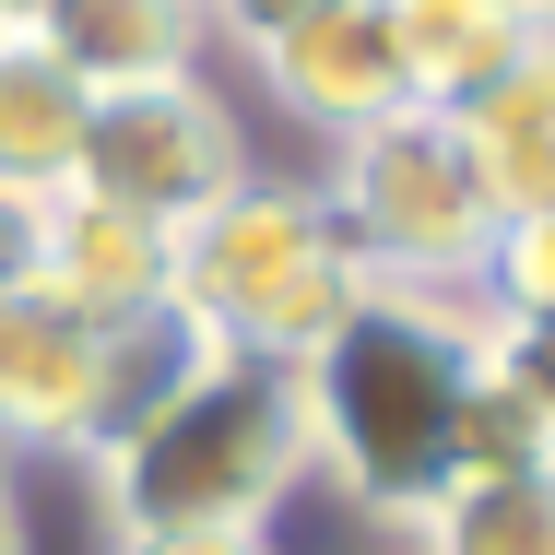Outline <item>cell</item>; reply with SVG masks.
<instances>
[{
	"mask_svg": "<svg viewBox=\"0 0 555 555\" xmlns=\"http://www.w3.org/2000/svg\"><path fill=\"white\" fill-rule=\"evenodd\" d=\"M118 555H272V532H118Z\"/></svg>",
	"mask_w": 555,
	"mask_h": 555,
	"instance_id": "18",
	"label": "cell"
},
{
	"mask_svg": "<svg viewBox=\"0 0 555 555\" xmlns=\"http://www.w3.org/2000/svg\"><path fill=\"white\" fill-rule=\"evenodd\" d=\"M24 36H36L60 72H83L95 95H130V83H178V72H202V48H214L202 0H48Z\"/></svg>",
	"mask_w": 555,
	"mask_h": 555,
	"instance_id": "9",
	"label": "cell"
},
{
	"mask_svg": "<svg viewBox=\"0 0 555 555\" xmlns=\"http://www.w3.org/2000/svg\"><path fill=\"white\" fill-rule=\"evenodd\" d=\"M0 48H12V24H0Z\"/></svg>",
	"mask_w": 555,
	"mask_h": 555,
	"instance_id": "22",
	"label": "cell"
},
{
	"mask_svg": "<svg viewBox=\"0 0 555 555\" xmlns=\"http://www.w3.org/2000/svg\"><path fill=\"white\" fill-rule=\"evenodd\" d=\"M260 83L308 118L320 142H354V130H378V118L414 107V95H402V60H390L378 0H332V12L284 24V36L260 48Z\"/></svg>",
	"mask_w": 555,
	"mask_h": 555,
	"instance_id": "7",
	"label": "cell"
},
{
	"mask_svg": "<svg viewBox=\"0 0 555 555\" xmlns=\"http://www.w3.org/2000/svg\"><path fill=\"white\" fill-rule=\"evenodd\" d=\"M354 296H366V272L308 178H236L202 224H178V320L214 354L308 366Z\"/></svg>",
	"mask_w": 555,
	"mask_h": 555,
	"instance_id": "3",
	"label": "cell"
},
{
	"mask_svg": "<svg viewBox=\"0 0 555 555\" xmlns=\"http://www.w3.org/2000/svg\"><path fill=\"white\" fill-rule=\"evenodd\" d=\"M508 12H520V24H555V0H508Z\"/></svg>",
	"mask_w": 555,
	"mask_h": 555,
	"instance_id": "21",
	"label": "cell"
},
{
	"mask_svg": "<svg viewBox=\"0 0 555 555\" xmlns=\"http://www.w3.org/2000/svg\"><path fill=\"white\" fill-rule=\"evenodd\" d=\"M320 414V485L378 520H426L473 461H544L485 366V308L438 284H366L343 332L296 366Z\"/></svg>",
	"mask_w": 555,
	"mask_h": 555,
	"instance_id": "1",
	"label": "cell"
},
{
	"mask_svg": "<svg viewBox=\"0 0 555 555\" xmlns=\"http://www.w3.org/2000/svg\"><path fill=\"white\" fill-rule=\"evenodd\" d=\"M378 24H390V60H402V95L414 107H473L544 24H520L508 0H378Z\"/></svg>",
	"mask_w": 555,
	"mask_h": 555,
	"instance_id": "11",
	"label": "cell"
},
{
	"mask_svg": "<svg viewBox=\"0 0 555 555\" xmlns=\"http://www.w3.org/2000/svg\"><path fill=\"white\" fill-rule=\"evenodd\" d=\"M473 308H485V320H555V214L496 224V248H485V272H473Z\"/></svg>",
	"mask_w": 555,
	"mask_h": 555,
	"instance_id": "14",
	"label": "cell"
},
{
	"mask_svg": "<svg viewBox=\"0 0 555 555\" xmlns=\"http://www.w3.org/2000/svg\"><path fill=\"white\" fill-rule=\"evenodd\" d=\"M332 224L354 248L366 284H438V296H473L485 248H496V202L461 154V130L438 107H402L378 130L332 142Z\"/></svg>",
	"mask_w": 555,
	"mask_h": 555,
	"instance_id": "5",
	"label": "cell"
},
{
	"mask_svg": "<svg viewBox=\"0 0 555 555\" xmlns=\"http://www.w3.org/2000/svg\"><path fill=\"white\" fill-rule=\"evenodd\" d=\"M0 555H36V508H24L12 473H0Z\"/></svg>",
	"mask_w": 555,
	"mask_h": 555,
	"instance_id": "19",
	"label": "cell"
},
{
	"mask_svg": "<svg viewBox=\"0 0 555 555\" xmlns=\"http://www.w3.org/2000/svg\"><path fill=\"white\" fill-rule=\"evenodd\" d=\"M449 130H461V154H473L496 224L555 214V24L485 83V95H473V107H449Z\"/></svg>",
	"mask_w": 555,
	"mask_h": 555,
	"instance_id": "10",
	"label": "cell"
},
{
	"mask_svg": "<svg viewBox=\"0 0 555 555\" xmlns=\"http://www.w3.org/2000/svg\"><path fill=\"white\" fill-rule=\"evenodd\" d=\"M485 366H496L508 414L532 426V449L555 461V320H485Z\"/></svg>",
	"mask_w": 555,
	"mask_h": 555,
	"instance_id": "15",
	"label": "cell"
},
{
	"mask_svg": "<svg viewBox=\"0 0 555 555\" xmlns=\"http://www.w3.org/2000/svg\"><path fill=\"white\" fill-rule=\"evenodd\" d=\"M248 178V142H236V107H224L202 72H178V83H130V95H95L83 118V178L72 190H95L118 214L142 224H202Z\"/></svg>",
	"mask_w": 555,
	"mask_h": 555,
	"instance_id": "6",
	"label": "cell"
},
{
	"mask_svg": "<svg viewBox=\"0 0 555 555\" xmlns=\"http://www.w3.org/2000/svg\"><path fill=\"white\" fill-rule=\"evenodd\" d=\"M36 284H60L83 320H107V332H142V320H166L178 308V236L142 214H118L95 190H60L48 202V260H36Z\"/></svg>",
	"mask_w": 555,
	"mask_h": 555,
	"instance_id": "8",
	"label": "cell"
},
{
	"mask_svg": "<svg viewBox=\"0 0 555 555\" xmlns=\"http://www.w3.org/2000/svg\"><path fill=\"white\" fill-rule=\"evenodd\" d=\"M414 555H555V461H473L414 520Z\"/></svg>",
	"mask_w": 555,
	"mask_h": 555,
	"instance_id": "13",
	"label": "cell"
},
{
	"mask_svg": "<svg viewBox=\"0 0 555 555\" xmlns=\"http://www.w3.org/2000/svg\"><path fill=\"white\" fill-rule=\"evenodd\" d=\"M36 260H48V202H12L0 190V296L36 284Z\"/></svg>",
	"mask_w": 555,
	"mask_h": 555,
	"instance_id": "17",
	"label": "cell"
},
{
	"mask_svg": "<svg viewBox=\"0 0 555 555\" xmlns=\"http://www.w3.org/2000/svg\"><path fill=\"white\" fill-rule=\"evenodd\" d=\"M95 473L118 532H272L320 485L308 378L260 354H202L154 414H130L95 449Z\"/></svg>",
	"mask_w": 555,
	"mask_h": 555,
	"instance_id": "2",
	"label": "cell"
},
{
	"mask_svg": "<svg viewBox=\"0 0 555 555\" xmlns=\"http://www.w3.org/2000/svg\"><path fill=\"white\" fill-rule=\"evenodd\" d=\"M83 118H95V83L60 72L36 36L0 48V190L12 202H60L83 178Z\"/></svg>",
	"mask_w": 555,
	"mask_h": 555,
	"instance_id": "12",
	"label": "cell"
},
{
	"mask_svg": "<svg viewBox=\"0 0 555 555\" xmlns=\"http://www.w3.org/2000/svg\"><path fill=\"white\" fill-rule=\"evenodd\" d=\"M308 12H332V0H202V24H214V36H236L248 60H260L284 24H308Z\"/></svg>",
	"mask_w": 555,
	"mask_h": 555,
	"instance_id": "16",
	"label": "cell"
},
{
	"mask_svg": "<svg viewBox=\"0 0 555 555\" xmlns=\"http://www.w3.org/2000/svg\"><path fill=\"white\" fill-rule=\"evenodd\" d=\"M36 12H48V0H0V24H12V36H24V24H36Z\"/></svg>",
	"mask_w": 555,
	"mask_h": 555,
	"instance_id": "20",
	"label": "cell"
},
{
	"mask_svg": "<svg viewBox=\"0 0 555 555\" xmlns=\"http://www.w3.org/2000/svg\"><path fill=\"white\" fill-rule=\"evenodd\" d=\"M214 343L190 332L178 308L107 332L83 320L60 284H12L0 296V449H107L130 414H154Z\"/></svg>",
	"mask_w": 555,
	"mask_h": 555,
	"instance_id": "4",
	"label": "cell"
}]
</instances>
